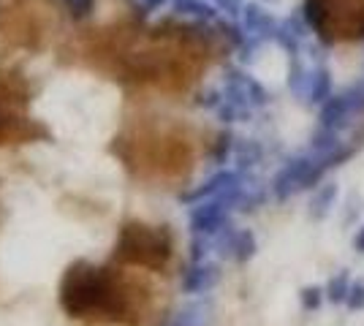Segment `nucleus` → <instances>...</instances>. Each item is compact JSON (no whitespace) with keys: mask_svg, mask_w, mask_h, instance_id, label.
<instances>
[{"mask_svg":"<svg viewBox=\"0 0 364 326\" xmlns=\"http://www.w3.org/2000/svg\"><path fill=\"white\" fill-rule=\"evenodd\" d=\"M334 202H337V185H334V183H323V185H318V190H316L313 199H310V217L323 220V217L332 212Z\"/></svg>","mask_w":364,"mask_h":326,"instance_id":"nucleus-14","label":"nucleus"},{"mask_svg":"<svg viewBox=\"0 0 364 326\" xmlns=\"http://www.w3.org/2000/svg\"><path fill=\"white\" fill-rule=\"evenodd\" d=\"M210 321V305L207 302H191L180 313H174V318L166 326H207Z\"/></svg>","mask_w":364,"mask_h":326,"instance_id":"nucleus-13","label":"nucleus"},{"mask_svg":"<svg viewBox=\"0 0 364 326\" xmlns=\"http://www.w3.org/2000/svg\"><path fill=\"white\" fill-rule=\"evenodd\" d=\"M353 250H356V253H364V226L356 232V237H353Z\"/></svg>","mask_w":364,"mask_h":326,"instance_id":"nucleus-21","label":"nucleus"},{"mask_svg":"<svg viewBox=\"0 0 364 326\" xmlns=\"http://www.w3.org/2000/svg\"><path fill=\"white\" fill-rule=\"evenodd\" d=\"M334 95V85H332V74L326 68H316L310 71V90H307V104H316L321 107L323 101H329Z\"/></svg>","mask_w":364,"mask_h":326,"instance_id":"nucleus-11","label":"nucleus"},{"mask_svg":"<svg viewBox=\"0 0 364 326\" xmlns=\"http://www.w3.org/2000/svg\"><path fill=\"white\" fill-rule=\"evenodd\" d=\"M323 299H326V294H323V288H318V286H307V288H302V294H299V302H302V308L307 313H316L323 305Z\"/></svg>","mask_w":364,"mask_h":326,"instance_id":"nucleus-19","label":"nucleus"},{"mask_svg":"<svg viewBox=\"0 0 364 326\" xmlns=\"http://www.w3.org/2000/svg\"><path fill=\"white\" fill-rule=\"evenodd\" d=\"M174 256L171 234L166 226H150L141 220H128L120 226L112 261L120 266H141L150 272H164Z\"/></svg>","mask_w":364,"mask_h":326,"instance_id":"nucleus-4","label":"nucleus"},{"mask_svg":"<svg viewBox=\"0 0 364 326\" xmlns=\"http://www.w3.org/2000/svg\"><path fill=\"white\" fill-rule=\"evenodd\" d=\"M350 291V275L348 272H340V275H334L329 283H326V288H323V294H326V299L332 302V305H346V296H348Z\"/></svg>","mask_w":364,"mask_h":326,"instance_id":"nucleus-17","label":"nucleus"},{"mask_svg":"<svg viewBox=\"0 0 364 326\" xmlns=\"http://www.w3.org/2000/svg\"><path fill=\"white\" fill-rule=\"evenodd\" d=\"M323 174H326V169L313 158V153H310V156H302V158H294V161H289L283 169L274 174L272 196L277 199V202H286V199H291L296 190L318 188V183L323 180Z\"/></svg>","mask_w":364,"mask_h":326,"instance_id":"nucleus-6","label":"nucleus"},{"mask_svg":"<svg viewBox=\"0 0 364 326\" xmlns=\"http://www.w3.org/2000/svg\"><path fill=\"white\" fill-rule=\"evenodd\" d=\"M38 82L16 63L14 55H0V150L52 139V128L33 117Z\"/></svg>","mask_w":364,"mask_h":326,"instance_id":"nucleus-3","label":"nucleus"},{"mask_svg":"<svg viewBox=\"0 0 364 326\" xmlns=\"http://www.w3.org/2000/svg\"><path fill=\"white\" fill-rule=\"evenodd\" d=\"M234 207L226 196H213V199H204L191 210V229L193 234H204V237H215L228 226V212Z\"/></svg>","mask_w":364,"mask_h":326,"instance_id":"nucleus-8","label":"nucleus"},{"mask_svg":"<svg viewBox=\"0 0 364 326\" xmlns=\"http://www.w3.org/2000/svg\"><path fill=\"white\" fill-rule=\"evenodd\" d=\"M220 283V266L213 261H193L182 275V291L185 294H207Z\"/></svg>","mask_w":364,"mask_h":326,"instance_id":"nucleus-10","label":"nucleus"},{"mask_svg":"<svg viewBox=\"0 0 364 326\" xmlns=\"http://www.w3.org/2000/svg\"><path fill=\"white\" fill-rule=\"evenodd\" d=\"M289 87H291V93L296 95V98L307 101V90H310V71H307V68H304V65L299 60L291 63Z\"/></svg>","mask_w":364,"mask_h":326,"instance_id":"nucleus-16","label":"nucleus"},{"mask_svg":"<svg viewBox=\"0 0 364 326\" xmlns=\"http://www.w3.org/2000/svg\"><path fill=\"white\" fill-rule=\"evenodd\" d=\"M152 291L114 266L68 264L60 280V308L68 318L92 326H141Z\"/></svg>","mask_w":364,"mask_h":326,"instance_id":"nucleus-1","label":"nucleus"},{"mask_svg":"<svg viewBox=\"0 0 364 326\" xmlns=\"http://www.w3.org/2000/svg\"><path fill=\"white\" fill-rule=\"evenodd\" d=\"M313 156L321 158V156H329V153H334L340 144H343V139H340V134L337 131H332V128H323V125H318L316 131H313Z\"/></svg>","mask_w":364,"mask_h":326,"instance_id":"nucleus-15","label":"nucleus"},{"mask_svg":"<svg viewBox=\"0 0 364 326\" xmlns=\"http://www.w3.org/2000/svg\"><path fill=\"white\" fill-rule=\"evenodd\" d=\"M242 180V171L240 169H220L215 171L210 180H204L198 188H193L191 193H182L180 202L182 204H198L204 199H213V196H220L223 190H228L231 185H237Z\"/></svg>","mask_w":364,"mask_h":326,"instance_id":"nucleus-9","label":"nucleus"},{"mask_svg":"<svg viewBox=\"0 0 364 326\" xmlns=\"http://www.w3.org/2000/svg\"><path fill=\"white\" fill-rule=\"evenodd\" d=\"M261 147H258L256 141H245V144H240V150H237V166H240V171L250 169L253 163H258L261 161Z\"/></svg>","mask_w":364,"mask_h":326,"instance_id":"nucleus-18","label":"nucleus"},{"mask_svg":"<svg viewBox=\"0 0 364 326\" xmlns=\"http://www.w3.org/2000/svg\"><path fill=\"white\" fill-rule=\"evenodd\" d=\"M364 114V85H353L343 93H334L329 101L321 104L318 125L332 128L337 134L348 131L362 120Z\"/></svg>","mask_w":364,"mask_h":326,"instance_id":"nucleus-7","label":"nucleus"},{"mask_svg":"<svg viewBox=\"0 0 364 326\" xmlns=\"http://www.w3.org/2000/svg\"><path fill=\"white\" fill-rule=\"evenodd\" d=\"M346 308L348 310H364V280L350 283V291L346 296Z\"/></svg>","mask_w":364,"mask_h":326,"instance_id":"nucleus-20","label":"nucleus"},{"mask_svg":"<svg viewBox=\"0 0 364 326\" xmlns=\"http://www.w3.org/2000/svg\"><path fill=\"white\" fill-rule=\"evenodd\" d=\"M245 25H247V31L253 33L256 38H274V31H277V22H274L264 9H258V6H250V9H247Z\"/></svg>","mask_w":364,"mask_h":326,"instance_id":"nucleus-12","label":"nucleus"},{"mask_svg":"<svg viewBox=\"0 0 364 326\" xmlns=\"http://www.w3.org/2000/svg\"><path fill=\"white\" fill-rule=\"evenodd\" d=\"M302 19L326 44L364 38V0H304Z\"/></svg>","mask_w":364,"mask_h":326,"instance_id":"nucleus-5","label":"nucleus"},{"mask_svg":"<svg viewBox=\"0 0 364 326\" xmlns=\"http://www.w3.org/2000/svg\"><path fill=\"white\" fill-rule=\"evenodd\" d=\"M109 153L136 180L177 177L191 163V139L185 125L158 114H134L109 141Z\"/></svg>","mask_w":364,"mask_h":326,"instance_id":"nucleus-2","label":"nucleus"}]
</instances>
